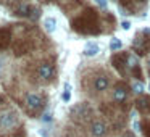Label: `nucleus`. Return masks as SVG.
Segmentation results:
<instances>
[{"label": "nucleus", "mask_w": 150, "mask_h": 137, "mask_svg": "<svg viewBox=\"0 0 150 137\" xmlns=\"http://www.w3.org/2000/svg\"><path fill=\"white\" fill-rule=\"evenodd\" d=\"M132 90L136 92V94H142V92H144V85L140 84V82H134V84H132Z\"/></svg>", "instance_id": "17"}, {"label": "nucleus", "mask_w": 150, "mask_h": 137, "mask_svg": "<svg viewBox=\"0 0 150 137\" xmlns=\"http://www.w3.org/2000/svg\"><path fill=\"white\" fill-rule=\"evenodd\" d=\"M15 13H16L18 16L31 18V20H37V18H39V10H37V8H34V7H31V5H28V4L20 5V7L15 10Z\"/></svg>", "instance_id": "2"}, {"label": "nucleus", "mask_w": 150, "mask_h": 137, "mask_svg": "<svg viewBox=\"0 0 150 137\" xmlns=\"http://www.w3.org/2000/svg\"><path fill=\"white\" fill-rule=\"evenodd\" d=\"M10 44V31L8 29H0V49H4Z\"/></svg>", "instance_id": "13"}, {"label": "nucleus", "mask_w": 150, "mask_h": 137, "mask_svg": "<svg viewBox=\"0 0 150 137\" xmlns=\"http://www.w3.org/2000/svg\"><path fill=\"white\" fill-rule=\"evenodd\" d=\"M71 98V85L66 82L65 84V92H63V102H69Z\"/></svg>", "instance_id": "15"}, {"label": "nucleus", "mask_w": 150, "mask_h": 137, "mask_svg": "<svg viewBox=\"0 0 150 137\" xmlns=\"http://www.w3.org/2000/svg\"><path fill=\"white\" fill-rule=\"evenodd\" d=\"M91 134L94 137H105L107 136V126L102 121H94L91 126Z\"/></svg>", "instance_id": "6"}, {"label": "nucleus", "mask_w": 150, "mask_h": 137, "mask_svg": "<svg viewBox=\"0 0 150 137\" xmlns=\"http://www.w3.org/2000/svg\"><path fill=\"white\" fill-rule=\"evenodd\" d=\"M16 121H18L16 113L15 111H7V113H4L0 116V127L2 129H10V127H13L16 124Z\"/></svg>", "instance_id": "4"}, {"label": "nucleus", "mask_w": 150, "mask_h": 137, "mask_svg": "<svg viewBox=\"0 0 150 137\" xmlns=\"http://www.w3.org/2000/svg\"><path fill=\"white\" fill-rule=\"evenodd\" d=\"M44 121H50V113L44 114Z\"/></svg>", "instance_id": "23"}, {"label": "nucleus", "mask_w": 150, "mask_h": 137, "mask_svg": "<svg viewBox=\"0 0 150 137\" xmlns=\"http://www.w3.org/2000/svg\"><path fill=\"white\" fill-rule=\"evenodd\" d=\"M94 87H95V90H98V92L105 90V89L108 87V79L105 78V76H98L94 81Z\"/></svg>", "instance_id": "11"}, {"label": "nucleus", "mask_w": 150, "mask_h": 137, "mask_svg": "<svg viewBox=\"0 0 150 137\" xmlns=\"http://www.w3.org/2000/svg\"><path fill=\"white\" fill-rule=\"evenodd\" d=\"M28 49H29V45H23V53H26V50ZM15 52H16L18 53V55H20V53H21V49H18V50H15Z\"/></svg>", "instance_id": "21"}, {"label": "nucleus", "mask_w": 150, "mask_h": 137, "mask_svg": "<svg viewBox=\"0 0 150 137\" xmlns=\"http://www.w3.org/2000/svg\"><path fill=\"white\" fill-rule=\"evenodd\" d=\"M137 63H139V60H137L136 55H126V66L127 68H137Z\"/></svg>", "instance_id": "14"}, {"label": "nucleus", "mask_w": 150, "mask_h": 137, "mask_svg": "<svg viewBox=\"0 0 150 137\" xmlns=\"http://www.w3.org/2000/svg\"><path fill=\"white\" fill-rule=\"evenodd\" d=\"M129 26H131V24L127 23V21H123V23H121V28H123L124 31H127V29H129Z\"/></svg>", "instance_id": "20"}, {"label": "nucleus", "mask_w": 150, "mask_h": 137, "mask_svg": "<svg viewBox=\"0 0 150 137\" xmlns=\"http://www.w3.org/2000/svg\"><path fill=\"white\" fill-rule=\"evenodd\" d=\"M44 29L50 34L55 32V29H57V20L55 18H45V20H44Z\"/></svg>", "instance_id": "12"}, {"label": "nucleus", "mask_w": 150, "mask_h": 137, "mask_svg": "<svg viewBox=\"0 0 150 137\" xmlns=\"http://www.w3.org/2000/svg\"><path fill=\"white\" fill-rule=\"evenodd\" d=\"M144 134H145V137H150V123L145 124V131H144Z\"/></svg>", "instance_id": "19"}, {"label": "nucleus", "mask_w": 150, "mask_h": 137, "mask_svg": "<svg viewBox=\"0 0 150 137\" xmlns=\"http://www.w3.org/2000/svg\"><path fill=\"white\" fill-rule=\"evenodd\" d=\"M98 52H100V47H98V44L95 42H87L84 47V56H95L98 55Z\"/></svg>", "instance_id": "9"}, {"label": "nucleus", "mask_w": 150, "mask_h": 137, "mask_svg": "<svg viewBox=\"0 0 150 137\" xmlns=\"http://www.w3.org/2000/svg\"><path fill=\"white\" fill-rule=\"evenodd\" d=\"M139 127H140V126H139V123H137V121H134V131H140Z\"/></svg>", "instance_id": "22"}, {"label": "nucleus", "mask_w": 150, "mask_h": 137, "mask_svg": "<svg viewBox=\"0 0 150 137\" xmlns=\"http://www.w3.org/2000/svg\"><path fill=\"white\" fill-rule=\"evenodd\" d=\"M95 4H97L98 7H100V8H107V7H108L107 0H95Z\"/></svg>", "instance_id": "18"}, {"label": "nucleus", "mask_w": 150, "mask_h": 137, "mask_svg": "<svg viewBox=\"0 0 150 137\" xmlns=\"http://www.w3.org/2000/svg\"><path fill=\"white\" fill-rule=\"evenodd\" d=\"M73 29L78 31L81 34H97L98 31V18L97 13L92 10H87L84 15H81L79 18H76L73 21Z\"/></svg>", "instance_id": "1"}, {"label": "nucleus", "mask_w": 150, "mask_h": 137, "mask_svg": "<svg viewBox=\"0 0 150 137\" xmlns=\"http://www.w3.org/2000/svg\"><path fill=\"white\" fill-rule=\"evenodd\" d=\"M121 47H123V42H121L120 39H116V37L111 39V42H110V49L111 50H120Z\"/></svg>", "instance_id": "16"}, {"label": "nucleus", "mask_w": 150, "mask_h": 137, "mask_svg": "<svg viewBox=\"0 0 150 137\" xmlns=\"http://www.w3.org/2000/svg\"><path fill=\"white\" fill-rule=\"evenodd\" d=\"M139 2H144V0H139Z\"/></svg>", "instance_id": "26"}, {"label": "nucleus", "mask_w": 150, "mask_h": 137, "mask_svg": "<svg viewBox=\"0 0 150 137\" xmlns=\"http://www.w3.org/2000/svg\"><path fill=\"white\" fill-rule=\"evenodd\" d=\"M37 73H39L40 79H44V81H50V79L53 78L55 69H53V66L50 65V63H42V65L39 66V69H37Z\"/></svg>", "instance_id": "5"}, {"label": "nucleus", "mask_w": 150, "mask_h": 137, "mask_svg": "<svg viewBox=\"0 0 150 137\" xmlns=\"http://www.w3.org/2000/svg\"><path fill=\"white\" fill-rule=\"evenodd\" d=\"M115 100L118 102V103H121V102H124L127 98V89L126 85H116V89H115V94H113Z\"/></svg>", "instance_id": "8"}, {"label": "nucleus", "mask_w": 150, "mask_h": 137, "mask_svg": "<svg viewBox=\"0 0 150 137\" xmlns=\"http://www.w3.org/2000/svg\"><path fill=\"white\" fill-rule=\"evenodd\" d=\"M76 113H78V116H82L84 119H87V118L92 114V110H91V107H89V105L81 103V105H78V107L73 110V114H76Z\"/></svg>", "instance_id": "7"}, {"label": "nucleus", "mask_w": 150, "mask_h": 137, "mask_svg": "<svg viewBox=\"0 0 150 137\" xmlns=\"http://www.w3.org/2000/svg\"><path fill=\"white\" fill-rule=\"evenodd\" d=\"M13 2H23V0H13Z\"/></svg>", "instance_id": "25"}, {"label": "nucleus", "mask_w": 150, "mask_h": 137, "mask_svg": "<svg viewBox=\"0 0 150 137\" xmlns=\"http://www.w3.org/2000/svg\"><path fill=\"white\" fill-rule=\"evenodd\" d=\"M42 105H44V100H42V97H40L39 94H29L26 97V108L31 111V113L39 111L40 108H42Z\"/></svg>", "instance_id": "3"}, {"label": "nucleus", "mask_w": 150, "mask_h": 137, "mask_svg": "<svg viewBox=\"0 0 150 137\" xmlns=\"http://www.w3.org/2000/svg\"><path fill=\"white\" fill-rule=\"evenodd\" d=\"M137 108H139L142 113L150 114V97H140L137 100Z\"/></svg>", "instance_id": "10"}, {"label": "nucleus", "mask_w": 150, "mask_h": 137, "mask_svg": "<svg viewBox=\"0 0 150 137\" xmlns=\"http://www.w3.org/2000/svg\"><path fill=\"white\" fill-rule=\"evenodd\" d=\"M126 137H136V136H132V134H126Z\"/></svg>", "instance_id": "24"}]
</instances>
